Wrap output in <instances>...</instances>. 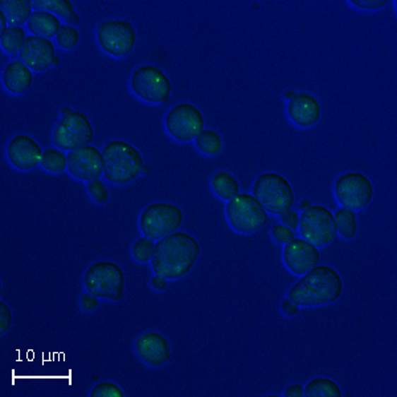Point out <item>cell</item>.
I'll list each match as a JSON object with an SVG mask.
<instances>
[{
  "label": "cell",
  "mask_w": 397,
  "mask_h": 397,
  "mask_svg": "<svg viewBox=\"0 0 397 397\" xmlns=\"http://www.w3.org/2000/svg\"><path fill=\"white\" fill-rule=\"evenodd\" d=\"M201 253L198 241L184 232H174L155 244L153 271L166 280L186 277L195 268Z\"/></svg>",
  "instance_id": "cell-1"
},
{
  "label": "cell",
  "mask_w": 397,
  "mask_h": 397,
  "mask_svg": "<svg viewBox=\"0 0 397 397\" xmlns=\"http://www.w3.org/2000/svg\"><path fill=\"white\" fill-rule=\"evenodd\" d=\"M343 294V280L334 268L318 265L290 288L288 298L300 307H321L336 302Z\"/></svg>",
  "instance_id": "cell-2"
},
{
  "label": "cell",
  "mask_w": 397,
  "mask_h": 397,
  "mask_svg": "<svg viewBox=\"0 0 397 397\" xmlns=\"http://www.w3.org/2000/svg\"><path fill=\"white\" fill-rule=\"evenodd\" d=\"M102 157L105 178L118 186L134 182L145 166L139 150L125 141L109 142L102 150Z\"/></svg>",
  "instance_id": "cell-3"
},
{
  "label": "cell",
  "mask_w": 397,
  "mask_h": 397,
  "mask_svg": "<svg viewBox=\"0 0 397 397\" xmlns=\"http://www.w3.org/2000/svg\"><path fill=\"white\" fill-rule=\"evenodd\" d=\"M85 289L97 298L119 302L125 298V273L112 261H98L85 272Z\"/></svg>",
  "instance_id": "cell-4"
},
{
  "label": "cell",
  "mask_w": 397,
  "mask_h": 397,
  "mask_svg": "<svg viewBox=\"0 0 397 397\" xmlns=\"http://www.w3.org/2000/svg\"><path fill=\"white\" fill-rule=\"evenodd\" d=\"M253 196L273 215H283L293 208L295 194L290 182L277 172H265L253 184Z\"/></svg>",
  "instance_id": "cell-5"
},
{
  "label": "cell",
  "mask_w": 397,
  "mask_h": 397,
  "mask_svg": "<svg viewBox=\"0 0 397 397\" xmlns=\"http://www.w3.org/2000/svg\"><path fill=\"white\" fill-rule=\"evenodd\" d=\"M227 219L230 227L242 235H251L261 230L268 220V212L251 194H239L227 203Z\"/></svg>",
  "instance_id": "cell-6"
},
{
  "label": "cell",
  "mask_w": 397,
  "mask_h": 397,
  "mask_svg": "<svg viewBox=\"0 0 397 397\" xmlns=\"http://www.w3.org/2000/svg\"><path fill=\"white\" fill-rule=\"evenodd\" d=\"M184 215L175 204L153 203L142 212L139 227L151 240L159 241L168 235L178 232L183 224Z\"/></svg>",
  "instance_id": "cell-7"
},
{
  "label": "cell",
  "mask_w": 397,
  "mask_h": 397,
  "mask_svg": "<svg viewBox=\"0 0 397 397\" xmlns=\"http://www.w3.org/2000/svg\"><path fill=\"white\" fill-rule=\"evenodd\" d=\"M133 93L148 104H165L170 100L172 84L162 69L155 65L136 68L130 78Z\"/></svg>",
  "instance_id": "cell-8"
},
{
  "label": "cell",
  "mask_w": 397,
  "mask_h": 397,
  "mask_svg": "<svg viewBox=\"0 0 397 397\" xmlns=\"http://www.w3.org/2000/svg\"><path fill=\"white\" fill-rule=\"evenodd\" d=\"M97 42L107 54L122 59L136 48V28L125 19L102 21L97 28Z\"/></svg>",
  "instance_id": "cell-9"
},
{
  "label": "cell",
  "mask_w": 397,
  "mask_h": 397,
  "mask_svg": "<svg viewBox=\"0 0 397 397\" xmlns=\"http://www.w3.org/2000/svg\"><path fill=\"white\" fill-rule=\"evenodd\" d=\"M300 232L302 239L316 248H324L336 239L334 213L322 206H312L300 216Z\"/></svg>",
  "instance_id": "cell-10"
},
{
  "label": "cell",
  "mask_w": 397,
  "mask_h": 397,
  "mask_svg": "<svg viewBox=\"0 0 397 397\" xmlns=\"http://www.w3.org/2000/svg\"><path fill=\"white\" fill-rule=\"evenodd\" d=\"M95 139V129L83 112L64 115L53 131V143L64 151L88 146Z\"/></svg>",
  "instance_id": "cell-11"
},
{
  "label": "cell",
  "mask_w": 397,
  "mask_h": 397,
  "mask_svg": "<svg viewBox=\"0 0 397 397\" xmlns=\"http://www.w3.org/2000/svg\"><path fill=\"white\" fill-rule=\"evenodd\" d=\"M335 198L343 208L362 211L374 198V184L371 179L360 172H348L335 180Z\"/></svg>",
  "instance_id": "cell-12"
},
{
  "label": "cell",
  "mask_w": 397,
  "mask_h": 397,
  "mask_svg": "<svg viewBox=\"0 0 397 397\" xmlns=\"http://www.w3.org/2000/svg\"><path fill=\"white\" fill-rule=\"evenodd\" d=\"M168 134L179 142H191L204 130V117L195 105H175L165 119Z\"/></svg>",
  "instance_id": "cell-13"
},
{
  "label": "cell",
  "mask_w": 397,
  "mask_h": 397,
  "mask_svg": "<svg viewBox=\"0 0 397 397\" xmlns=\"http://www.w3.org/2000/svg\"><path fill=\"white\" fill-rule=\"evenodd\" d=\"M68 171L78 180L93 182L104 172V157L95 146H84L69 151Z\"/></svg>",
  "instance_id": "cell-14"
},
{
  "label": "cell",
  "mask_w": 397,
  "mask_h": 397,
  "mask_svg": "<svg viewBox=\"0 0 397 397\" xmlns=\"http://www.w3.org/2000/svg\"><path fill=\"white\" fill-rule=\"evenodd\" d=\"M283 262L290 272L303 275L319 265L321 253L312 242L294 237L283 248Z\"/></svg>",
  "instance_id": "cell-15"
},
{
  "label": "cell",
  "mask_w": 397,
  "mask_h": 397,
  "mask_svg": "<svg viewBox=\"0 0 397 397\" xmlns=\"http://www.w3.org/2000/svg\"><path fill=\"white\" fill-rule=\"evenodd\" d=\"M42 146L30 136H15L7 146V157L13 167L20 171H30L42 163Z\"/></svg>",
  "instance_id": "cell-16"
},
{
  "label": "cell",
  "mask_w": 397,
  "mask_h": 397,
  "mask_svg": "<svg viewBox=\"0 0 397 397\" xmlns=\"http://www.w3.org/2000/svg\"><path fill=\"white\" fill-rule=\"evenodd\" d=\"M136 351L141 360L153 368L165 366L171 360L170 342L157 331L141 335L136 340Z\"/></svg>",
  "instance_id": "cell-17"
},
{
  "label": "cell",
  "mask_w": 397,
  "mask_h": 397,
  "mask_svg": "<svg viewBox=\"0 0 397 397\" xmlns=\"http://www.w3.org/2000/svg\"><path fill=\"white\" fill-rule=\"evenodd\" d=\"M19 54L21 61L31 71L45 72L53 66L56 59V49L49 39L32 35L27 37Z\"/></svg>",
  "instance_id": "cell-18"
},
{
  "label": "cell",
  "mask_w": 397,
  "mask_h": 397,
  "mask_svg": "<svg viewBox=\"0 0 397 397\" xmlns=\"http://www.w3.org/2000/svg\"><path fill=\"white\" fill-rule=\"evenodd\" d=\"M288 115L294 125L309 129L319 122L322 107L314 95L298 93L288 104Z\"/></svg>",
  "instance_id": "cell-19"
},
{
  "label": "cell",
  "mask_w": 397,
  "mask_h": 397,
  "mask_svg": "<svg viewBox=\"0 0 397 397\" xmlns=\"http://www.w3.org/2000/svg\"><path fill=\"white\" fill-rule=\"evenodd\" d=\"M3 84L12 95H24L31 89L33 73L21 60H13L3 71Z\"/></svg>",
  "instance_id": "cell-20"
},
{
  "label": "cell",
  "mask_w": 397,
  "mask_h": 397,
  "mask_svg": "<svg viewBox=\"0 0 397 397\" xmlns=\"http://www.w3.org/2000/svg\"><path fill=\"white\" fill-rule=\"evenodd\" d=\"M27 25L30 32H32L35 36L52 39L53 36H57L63 24L60 23V19L51 12L35 11L32 12Z\"/></svg>",
  "instance_id": "cell-21"
},
{
  "label": "cell",
  "mask_w": 397,
  "mask_h": 397,
  "mask_svg": "<svg viewBox=\"0 0 397 397\" xmlns=\"http://www.w3.org/2000/svg\"><path fill=\"white\" fill-rule=\"evenodd\" d=\"M32 1L30 0H1L0 8L4 12L10 27H21L28 23L32 15Z\"/></svg>",
  "instance_id": "cell-22"
},
{
  "label": "cell",
  "mask_w": 397,
  "mask_h": 397,
  "mask_svg": "<svg viewBox=\"0 0 397 397\" xmlns=\"http://www.w3.org/2000/svg\"><path fill=\"white\" fill-rule=\"evenodd\" d=\"M211 186L216 196L225 201H230L236 198L240 194V186L236 178L227 172V171H219L211 179Z\"/></svg>",
  "instance_id": "cell-23"
},
{
  "label": "cell",
  "mask_w": 397,
  "mask_h": 397,
  "mask_svg": "<svg viewBox=\"0 0 397 397\" xmlns=\"http://www.w3.org/2000/svg\"><path fill=\"white\" fill-rule=\"evenodd\" d=\"M303 396L306 397H340L342 389L339 384L328 377L312 379L304 388Z\"/></svg>",
  "instance_id": "cell-24"
},
{
  "label": "cell",
  "mask_w": 397,
  "mask_h": 397,
  "mask_svg": "<svg viewBox=\"0 0 397 397\" xmlns=\"http://www.w3.org/2000/svg\"><path fill=\"white\" fill-rule=\"evenodd\" d=\"M338 235L345 240H352L357 235V218L355 211L340 207L334 213Z\"/></svg>",
  "instance_id": "cell-25"
},
{
  "label": "cell",
  "mask_w": 397,
  "mask_h": 397,
  "mask_svg": "<svg viewBox=\"0 0 397 397\" xmlns=\"http://www.w3.org/2000/svg\"><path fill=\"white\" fill-rule=\"evenodd\" d=\"M195 143L198 151L207 157H216L223 148V139L213 130H203L195 139Z\"/></svg>",
  "instance_id": "cell-26"
},
{
  "label": "cell",
  "mask_w": 397,
  "mask_h": 397,
  "mask_svg": "<svg viewBox=\"0 0 397 397\" xmlns=\"http://www.w3.org/2000/svg\"><path fill=\"white\" fill-rule=\"evenodd\" d=\"M32 6L36 11H47L64 19H68L74 13L73 3L71 0H33Z\"/></svg>",
  "instance_id": "cell-27"
},
{
  "label": "cell",
  "mask_w": 397,
  "mask_h": 397,
  "mask_svg": "<svg viewBox=\"0 0 397 397\" xmlns=\"http://www.w3.org/2000/svg\"><path fill=\"white\" fill-rule=\"evenodd\" d=\"M27 40L25 31L21 27H10L0 35L1 48L7 53H20L24 42Z\"/></svg>",
  "instance_id": "cell-28"
},
{
  "label": "cell",
  "mask_w": 397,
  "mask_h": 397,
  "mask_svg": "<svg viewBox=\"0 0 397 397\" xmlns=\"http://www.w3.org/2000/svg\"><path fill=\"white\" fill-rule=\"evenodd\" d=\"M42 167L48 172L60 174L68 168V155H65L63 150L48 148L44 151L42 158Z\"/></svg>",
  "instance_id": "cell-29"
},
{
  "label": "cell",
  "mask_w": 397,
  "mask_h": 397,
  "mask_svg": "<svg viewBox=\"0 0 397 397\" xmlns=\"http://www.w3.org/2000/svg\"><path fill=\"white\" fill-rule=\"evenodd\" d=\"M56 40L65 51H72L80 42V32L77 31V28H74L73 25L63 24L56 36Z\"/></svg>",
  "instance_id": "cell-30"
},
{
  "label": "cell",
  "mask_w": 397,
  "mask_h": 397,
  "mask_svg": "<svg viewBox=\"0 0 397 397\" xmlns=\"http://www.w3.org/2000/svg\"><path fill=\"white\" fill-rule=\"evenodd\" d=\"M154 251H155L154 240L143 236L139 240L136 241V244L133 245V257L136 259V261L141 262V263L150 262L154 256Z\"/></svg>",
  "instance_id": "cell-31"
},
{
  "label": "cell",
  "mask_w": 397,
  "mask_h": 397,
  "mask_svg": "<svg viewBox=\"0 0 397 397\" xmlns=\"http://www.w3.org/2000/svg\"><path fill=\"white\" fill-rule=\"evenodd\" d=\"M92 397H124L122 389L118 387L114 383L110 381H102L98 383L95 387H93L90 392Z\"/></svg>",
  "instance_id": "cell-32"
},
{
  "label": "cell",
  "mask_w": 397,
  "mask_h": 397,
  "mask_svg": "<svg viewBox=\"0 0 397 397\" xmlns=\"http://www.w3.org/2000/svg\"><path fill=\"white\" fill-rule=\"evenodd\" d=\"M86 189H88L89 195L92 196L95 203L105 204L109 200V191L106 189V186H105L102 180L97 179V180H93V182H88Z\"/></svg>",
  "instance_id": "cell-33"
},
{
  "label": "cell",
  "mask_w": 397,
  "mask_h": 397,
  "mask_svg": "<svg viewBox=\"0 0 397 397\" xmlns=\"http://www.w3.org/2000/svg\"><path fill=\"white\" fill-rule=\"evenodd\" d=\"M272 236L273 239L277 241L278 244H285V245H286L288 242H290V241L293 240L294 237H295L294 230L288 228V227L283 225V224H275V225H273Z\"/></svg>",
  "instance_id": "cell-34"
},
{
  "label": "cell",
  "mask_w": 397,
  "mask_h": 397,
  "mask_svg": "<svg viewBox=\"0 0 397 397\" xmlns=\"http://www.w3.org/2000/svg\"><path fill=\"white\" fill-rule=\"evenodd\" d=\"M12 312L10 306L4 302H0V334L4 335L12 326Z\"/></svg>",
  "instance_id": "cell-35"
},
{
  "label": "cell",
  "mask_w": 397,
  "mask_h": 397,
  "mask_svg": "<svg viewBox=\"0 0 397 397\" xmlns=\"http://www.w3.org/2000/svg\"><path fill=\"white\" fill-rule=\"evenodd\" d=\"M351 4L362 10H380L387 6L388 0H351Z\"/></svg>",
  "instance_id": "cell-36"
},
{
  "label": "cell",
  "mask_w": 397,
  "mask_h": 397,
  "mask_svg": "<svg viewBox=\"0 0 397 397\" xmlns=\"http://www.w3.org/2000/svg\"><path fill=\"white\" fill-rule=\"evenodd\" d=\"M281 216V223H283V225H286L288 228H290V230H295L297 228H300V215H298V212H295V211H288V212H285L283 215H280Z\"/></svg>",
  "instance_id": "cell-37"
},
{
  "label": "cell",
  "mask_w": 397,
  "mask_h": 397,
  "mask_svg": "<svg viewBox=\"0 0 397 397\" xmlns=\"http://www.w3.org/2000/svg\"><path fill=\"white\" fill-rule=\"evenodd\" d=\"M98 298L95 297L93 294L86 293L81 297V307L85 312H93L98 307Z\"/></svg>",
  "instance_id": "cell-38"
},
{
  "label": "cell",
  "mask_w": 397,
  "mask_h": 397,
  "mask_svg": "<svg viewBox=\"0 0 397 397\" xmlns=\"http://www.w3.org/2000/svg\"><path fill=\"white\" fill-rule=\"evenodd\" d=\"M281 309H283V313L288 316H295L297 314L300 313V306L295 304L293 301H290L289 298L283 300L281 303Z\"/></svg>",
  "instance_id": "cell-39"
},
{
  "label": "cell",
  "mask_w": 397,
  "mask_h": 397,
  "mask_svg": "<svg viewBox=\"0 0 397 397\" xmlns=\"http://www.w3.org/2000/svg\"><path fill=\"white\" fill-rule=\"evenodd\" d=\"M167 281L165 277H162V275H155V277H153V280H151V286L158 290V292H162V290H165L166 288H167Z\"/></svg>",
  "instance_id": "cell-40"
},
{
  "label": "cell",
  "mask_w": 397,
  "mask_h": 397,
  "mask_svg": "<svg viewBox=\"0 0 397 397\" xmlns=\"http://www.w3.org/2000/svg\"><path fill=\"white\" fill-rule=\"evenodd\" d=\"M283 395L286 397H302L303 387L300 386V384H294V386H290V387L288 388Z\"/></svg>",
  "instance_id": "cell-41"
},
{
  "label": "cell",
  "mask_w": 397,
  "mask_h": 397,
  "mask_svg": "<svg viewBox=\"0 0 397 397\" xmlns=\"http://www.w3.org/2000/svg\"><path fill=\"white\" fill-rule=\"evenodd\" d=\"M8 23H7V18H6V15H4V12H1L0 11V33H3V32L6 31L7 28H8V25H7Z\"/></svg>",
  "instance_id": "cell-42"
},
{
  "label": "cell",
  "mask_w": 397,
  "mask_h": 397,
  "mask_svg": "<svg viewBox=\"0 0 397 397\" xmlns=\"http://www.w3.org/2000/svg\"><path fill=\"white\" fill-rule=\"evenodd\" d=\"M65 20H66V23H69L71 25H73V24H78V23H80V15L74 12V13H72V15H71L68 19H65Z\"/></svg>",
  "instance_id": "cell-43"
},
{
  "label": "cell",
  "mask_w": 397,
  "mask_h": 397,
  "mask_svg": "<svg viewBox=\"0 0 397 397\" xmlns=\"http://www.w3.org/2000/svg\"><path fill=\"white\" fill-rule=\"evenodd\" d=\"M309 207H312V203H310L309 200H303V201H301V204H300V209L304 211V209H307Z\"/></svg>",
  "instance_id": "cell-44"
},
{
  "label": "cell",
  "mask_w": 397,
  "mask_h": 397,
  "mask_svg": "<svg viewBox=\"0 0 397 397\" xmlns=\"http://www.w3.org/2000/svg\"><path fill=\"white\" fill-rule=\"evenodd\" d=\"M295 95H297V93H295V92H293V90H288V92L285 93V95H283V97H285L286 100H289V101H290V100H293Z\"/></svg>",
  "instance_id": "cell-45"
},
{
  "label": "cell",
  "mask_w": 397,
  "mask_h": 397,
  "mask_svg": "<svg viewBox=\"0 0 397 397\" xmlns=\"http://www.w3.org/2000/svg\"><path fill=\"white\" fill-rule=\"evenodd\" d=\"M71 113H72V110H71L68 106H65V107L61 109V114H63V117L64 115L71 114Z\"/></svg>",
  "instance_id": "cell-46"
},
{
  "label": "cell",
  "mask_w": 397,
  "mask_h": 397,
  "mask_svg": "<svg viewBox=\"0 0 397 397\" xmlns=\"http://www.w3.org/2000/svg\"><path fill=\"white\" fill-rule=\"evenodd\" d=\"M141 175H145V177H146V175H150V168L147 167V166H143Z\"/></svg>",
  "instance_id": "cell-47"
},
{
  "label": "cell",
  "mask_w": 397,
  "mask_h": 397,
  "mask_svg": "<svg viewBox=\"0 0 397 397\" xmlns=\"http://www.w3.org/2000/svg\"><path fill=\"white\" fill-rule=\"evenodd\" d=\"M60 61H61V60H60V57H57V56H56V59H54V63H53V66H57V65L60 64Z\"/></svg>",
  "instance_id": "cell-48"
}]
</instances>
